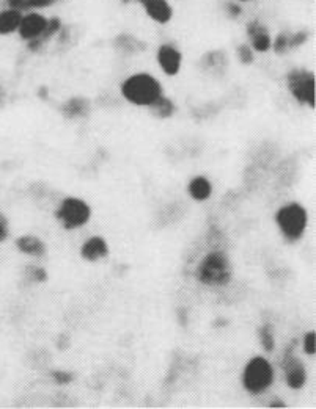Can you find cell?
I'll use <instances>...</instances> for the list:
<instances>
[{
  "instance_id": "1",
  "label": "cell",
  "mask_w": 316,
  "mask_h": 409,
  "mask_svg": "<svg viewBox=\"0 0 316 409\" xmlns=\"http://www.w3.org/2000/svg\"><path fill=\"white\" fill-rule=\"evenodd\" d=\"M121 94L127 102L138 107H149L154 100L162 96V87L153 76L147 72H138L123 82Z\"/></svg>"
},
{
  "instance_id": "2",
  "label": "cell",
  "mask_w": 316,
  "mask_h": 409,
  "mask_svg": "<svg viewBox=\"0 0 316 409\" xmlns=\"http://www.w3.org/2000/svg\"><path fill=\"white\" fill-rule=\"evenodd\" d=\"M198 281L207 285H225L231 279L230 261L222 253H211L202 261L197 270Z\"/></svg>"
},
{
  "instance_id": "3",
  "label": "cell",
  "mask_w": 316,
  "mask_h": 409,
  "mask_svg": "<svg viewBox=\"0 0 316 409\" xmlns=\"http://www.w3.org/2000/svg\"><path fill=\"white\" fill-rule=\"evenodd\" d=\"M274 372L264 357H253L244 371V388L252 394H262L273 383Z\"/></svg>"
},
{
  "instance_id": "4",
  "label": "cell",
  "mask_w": 316,
  "mask_h": 409,
  "mask_svg": "<svg viewBox=\"0 0 316 409\" xmlns=\"http://www.w3.org/2000/svg\"><path fill=\"white\" fill-rule=\"evenodd\" d=\"M275 220L277 224L280 226L282 232L291 240H297L299 237H302L307 226L306 209L299 204H290L282 207V209L277 212Z\"/></svg>"
},
{
  "instance_id": "5",
  "label": "cell",
  "mask_w": 316,
  "mask_h": 409,
  "mask_svg": "<svg viewBox=\"0 0 316 409\" xmlns=\"http://www.w3.org/2000/svg\"><path fill=\"white\" fill-rule=\"evenodd\" d=\"M92 210L85 201L77 198H66L57 210V218L62 221L63 228L76 229L84 226L90 220Z\"/></svg>"
},
{
  "instance_id": "6",
  "label": "cell",
  "mask_w": 316,
  "mask_h": 409,
  "mask_svg": "<svg viewBox=\"0 0 316 409\" xmlns=\"http://www.w3.org/2000/svg\"><path fill=\"white\" fill-rule=\"evenodd\" d=\"M288 88L299 102L315 107V76L307 69H293L288 74Z\"/></svg>"
},
{
  "instance_id": "7",
  "label": "cell",
  "mask_w": 316,
  "mask_h": 409,
  "mask_svg": "<svg viewBox=\"0 0 316 409\" xmlns=\"http://www.w3.org/2000/svg\"><path fill=\"white\" fill-rule=\"evenodd\" d=\"M48 25H49V18L43 16L41 13H36V11H30V13L22 14L18 33L24 41L32 43L35 41V39H40L44 35Z\"/></svg>"
},
{
  "instance_id": "8",
  "label": "cell",
  "mask_w": 316,
  "mask_h": 409,
  "mask_svg": "<svg viewBox=\"0 0 316 409\" xmlns=\"http://www.w3.org/2000/svg\"><path fill=\"white\" fill-rule=\"evenodd\" d=\"M137 2L142 5L148 18L156 24L165 25L173 18V8L167 0H137Z\"/></svg>"
},
{
  "instance_id": "9",
  "label": "cell",
  "mask_w": 316,
  "mask_h": 409,
  "mask_svg": "<svg viewBox=\"0 0 316 409\" xmlns=\"http://www.w3.org/2000/svg\"><path fill=\"white\" fill-rule=\"evenodd\" d=\"M181 52L171 44H162L158 49V63L167 76H176L181 69Z\"/></svg>"
},
{
  "instance_id": "10",
  "label": "cell",
  "mask_w": 316,
  "mask_h": 409,
  "mask_svg": "<svg viewBox=\"0 0 316 409\" xmlns=\"http://www.w3.org/2000/svg\"><path fill=\"white\" fill-rule=\"evenodd\" d=\"M284 368L286 373V383L293 389H301L306 383V368L301 364L297 357L293 356L291 349L286 351L284 360Z\"/></svg>"
},
{
  "instance_id": "11",
  "label": "cell",
  "mask_w": 316,
  "mask_h": 409,
  "mask_svg": "<svg viewBox=\"0 0 316 409\" xmlns=\"http://www.w3.org/2000/svg\"><path fill=\"white\" fill-rule=\"evenodd\" d=\"M247 35L252 41V47L258 52H266L273 46V39L266 27L258 21H252L247 24Z\"/></svg>"
},
{
  "instance_id": "12",
  "label": "cell",
  "mask_w": 316,
  "mask_h": 409,
  "mask_svg": "<svg viewBox=\"0 0 316 409\" xmlns=\"http://www.w3.org/2000/svg\"><path fill=\"white\" fill-rule=\"evenodd\" d=\"M22 19V13L13 8L0 10V36H7L18 32Z\"/></svg>"
},
{
  "instance_id": "13",
  "label": "cell",
  "mask_w": 316,
  "mask_h": 409,
  "mask_svg": "<svg viewBox=\"0 0 316 409\" xmlns=\"http://www.w3.org/2000/svg\"><path fill=\"white\" fill-rule=\"evenodd\" d=\"M82 257H84L85 261H90V262H95L98 259H103L109 254V248H107V243L104 242V239L101 237H92L88 242H85V245L82 246Z\"/></svg>"
},
{
  "instance_id": "14",
  "label": "cell",
  "mask_w": 316,
  "mask_h": 409,
  "mask_svg": "<svg viewBox=\"0 0 316 409\" xmlns=\"http://www.w3.org/2000/svg\"><path fill=\"white\" fill-rule=\"evenodd\" d=\"M5 3H7V8L18 10L21 13H24V11L30 13V11L52 7L57 3V0H5Z\"/></svg>"
},
{
  "instance_id": "15",
  "label": "cell",
  "mask_w": 316,
  "mask_h": 409,
  "mask_svg": "<svg viewBox=\"0 0 316 409\" xmlns=\"http://www.w3.org/2000/svg\"><path fill=\"white\" fill-rule=\"evenodd\" d=\"M16 246H18L22 253H25L29 256L41 257V256L46 254V246H44V243L41 242L40 239L32 237V235H24V237L18 239Z\"/></svg>"
},
{
  "instance_id": "16",
  "label": "cell",
  "mask_w": 316,
  "mask_h": 409,
  "mask_svg": "<svg viewBox=\"0 0 316 409\" xmlns=\"http://www.w3.org/2000/svg\"><path fill=\"white\" fill-rule=\"evenodd\" d=\"M62 111L68 118H79L88 113V100L82 98H73L62 105Z\"/></svg>"
},
{
  "instance_id": "17",
  "label": "cell",
  "mask_w": 316,
  "mask_h": 409,
  "mask_svg": "<svg viewBox=\"0 0 316 409\" xmlns=\"http://www.w3.org/2000/svg\"><path fill=\"white\" fill-rule=\"evenodd\" d=\"M149 111H151V115L158 116V118H170L171 115H173L175 111V104L171 102V100L169 98L165 96H160L154 102L149 105Z\"/></svg>"
},
{
  "instance_id": "18",
  "label": "cell",
  "mask_w": 316,
  "mask_h": 409,
  "mask_svg": "<svg viewBox=\"0 0 316 409\" xmlns=\"http://www.w3.org/2000/svg\"><path fill=\"white\" fill-rule=\"evenodd\" d=\"M189 193L197 201L208 199L211 195V184L204 177H196L189 184Z\"/></svg>"
},
{
  "instance_id": "19",
  "label": "cell",
  "mask_w": 316,
  "mask_h": 409,
  "mask_svg": "<svg viewBox=\"0 0 316 409\" xmlns=\"http://www.w3.org/2000/svg\"><path fill=\"white\" fill-rule=\"evenodd\" d=\"M115 47L125 50V52H140V49H145V44L136 36L120 35L115 39Z\"/></svg>"
},
{
  "instance_id": "20",
  "label": "cell",
  "mask_w": 316,
  "mask_h": 409,
  "mask_svg": "<svg viewBox=\"0 0 316 409\" xmlns=\"http://www.w3.org/2000/svg\"><path fill=\"white\" fill-rule=\"evenodd\" d=\"M260 339H262V345L264 346L266 351L274 350V335L271 331L269 324H264V327L260 329Z\"/></svg>"
},
{
  "instance_id": "21",
  "label": "cell",
  "mask_w": 316,
  "mask_h": 409,
  "mask_svg": "<svg viewBox=\"0 0 316 409\" xmlns=\"http://www.w3.org/2000/svg\"><path fill=\"white\" fill-rule=\"evenodd\" d=\"M308 33L307 32H297V33H288V49L299 47L301 44L307 41Z\"/></svg>"
},
{
  "instance_id": "22",
  "label": "cell",
  "mask_w": 316,
  "mask_h": 409,
  "mask_svg": "<svg viewBox=\"0 0 316 409\" xmlns=\"http://www.w3.org/2000/svg\"><path fill=\"white\" fill-rule=\"evenodd\" d=\"M288 33L290 32H284L280 35H277L274 41V50L277 54H284L288 50Z\"/></svg>"
},
{
  "instance_id": "23",
  "label": "cell",
  "mask_w": 316,
  "mask_h": 409,
  "mask_svg": "<svg viewBox=\"0 0 316 409\" xmlns=\"http://www.w3.org/2000/svg\"><path fill=\"white\" fill-rule=\"evenodd\" d=\"M238 55H240V60L244 65H251L253 61V54L252 47H249L247 44H242V46L238 47Z\"/></svg>"
},
{
  "instance_id": "24",
  "label": "cell",
  "mask_w": 316,
  "mask_h": 409,
  "mask_svg": "<svg viewBox=\"0 0 316 409\" xmlns=\"http://www.w3.org/2000/svg\"><path fill=\"white\" fill-rule=\"evenodd\" d=\"M30 272V276L35 283H44L48 279V273L43 270V268H38V267H30L29 268Z\"/></svg>"
},
{
  "instance_id": "25",
  "label": "cell",
  "mask_w": 316,
  "mask_h": 409,
  "mask_svg": "<svg viewBox=\"0 0 316 409\" xmlns=\"http://www.w3.org/2000/svg\"><path fill=\"white\" fill-rule=\"evenodd\" d=\"M52 378L57 381L59 384H68V383H71V381H73V375L71 373H68V372H62V371H55V372H52Z\"/></svg>"
},
{
  "instance_id": "26",
  "label": "cell",
  "mask_w": 316,
  "mask_h": 409,
  "mask_svg": "<svg viewBox=\"0 0 316 409\" xmlns=\"http://www.w3.org/2000/svg\"><path fill=\"white\" fill-rule=\"evenodd\" d=\"M304 346H306V351L308 355H315L316 353V335L315 333H308L306 335V342H304Z\"/></svg>"
},
{
  "instance_id": "27",
  "label": "cell",
  "mask_w": 316,
  "mask_h": 409,
  "mask_svg": "<svg viewBox=\"0 0 316 409\" xmlns=\"http://www.w3.org/2000/svg\"><path fill=\"white\" fill-rule=\"evenodd\" d=\"M8 235V221L2 214H0V242H3Z\"/></svg>"
},
{
  "instance_id": "28",
  "label": "cell",
  "mask_w": 316,
  "mask_h": 409,
  "mask_svg": "<svg viewBox=\"0 0 316 409\" xmlns=\"http://www.w3.org/2000/svg\"><path fill=\"white\" fill-rule=\"evenodd\" d=\"M227 8H229V11H230V14H231V16H240V14H241V8H240V5L229 3V5H227Z\"/></svg>"
},
{
  "instance_id": "29",
  "label": "cell",
  "mask_w": 316,
  "mask_h": 409,
  "mask_svg": "<svg viewBox=\"0 0 316 409\" xmlns=\"http://www.w3.org/2000/svg\"><path fill=\"white\" fill-rule=\"evenodd\" d=\"M241 2H251V0H241Z\"/></svg>"
}]
</instances>
